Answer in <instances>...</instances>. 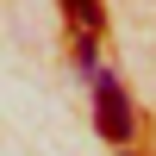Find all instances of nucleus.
<instances>
[{"mask_svg":"<svg viewBox=\"0 0 156 156\" xmlns=\"http://www.w3.org/2000/svg\"><path fill=\"white\" fill-rule=\"evenodd\" d=\"M94 125H100L106 144H131V131H137L131 100H125V87H119L112 69H94Z\"/></svg>","mask_w":156,"mask_h":156,"instance_id":"f257e3e1","label":"nucleus"},{"mask_svg":"<svg viewBox=\"0 0 156 156\" xmlns=\"http://www.w3.org/2000/svg\"><path fill=\"white\" fill-rule=\"evenodd\" d=\"M62 6H69V19L81 25V37H94L100 31V0H62Z\"/></svg>","mask_w":156,"mask_h":156,"instance_id":"f03ea898","label":"nucleus"}]
</instances>
